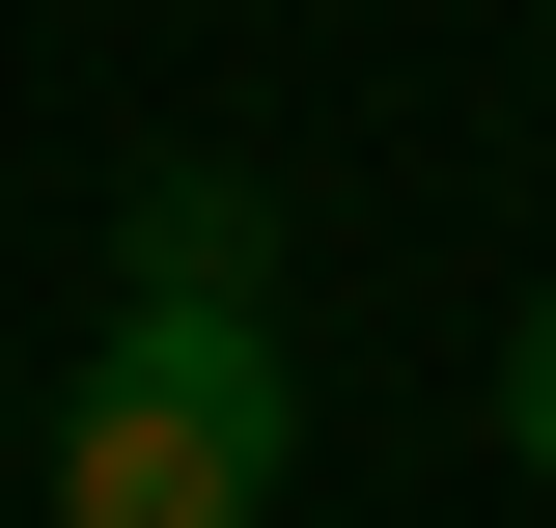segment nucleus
<instances>
[{
  "label": "nucleus",
  "mask_w": 556,
  "mask_h": 528,
  "mask_svg": "<svg viewBox=\"0 0 556 528\" xmlns=\"http://www.w3.org/2000/svg\"><path fill=\"white\" fill-rule=\"evenodd\" d=\"M278 445H306L278 306H112L56 390V528H278Z\"/></svg>",
  "instance_id": "obj_1"
},
{
  "label": "nucleus",
  "mask_w": 556,
  "mask_h": 528,
  "mask_svg": "<svg viewBox=\"0 0 556 528\" xmlns=\"http://www.w3.org/2000/svg\"><path fill=\"white\" fill-rule=\"evenodd\" d=\"M112 306H278V196L251 167H139L112 196Z\"/></svg>",
  "instance_id": "obj_2"
},
{
  "label": "nucleus",
  "mask_w": 556,
  "mask_h": 528,
  "mask_svg": "<svg viewBox=\"0 0 556 528\" xmlns=\"http://www.w3.org/2000/svg\"><path fill=\"white\" fill-rule=\"evenodd\" d=\"M501 445H529V473H556V306H529V334H501Z\"/></svg>",
  "instance_id": "obj_3"
}]
</instances>
